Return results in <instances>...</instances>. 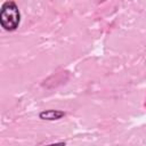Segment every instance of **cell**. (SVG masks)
Wrapping results in <instances>:
<instances>
[{
  "mask_svg": "<svg viewBox=\"0 0 146 146\" xmlns=\"http://www.w3.org/2000/svg\"><path fill=\"white\" fill-rule=\"evenodd\" d=\"M21 14L17 5L14 1L3 2L0 11V24L6 31H14L18 27Z\"/></svg>",
  "mask_w": 146,
  "mask_h": 146,
  "instance_id": "cell-1",
  "label": "cell"
},
{
  "mask_svg": "<svg viewBox=\"0 0 146 146\" xmlns=\"http://www.w3.org/2000/svg\"><path fill=\"white\" fill-rule=\"evenodd\" d=\"M66 115V113L64 111L60 110H46L39 113V117L41 120L44 121H55V120H59L62 117H64Z\"/></svg>",
  "mask_w": 146,
  "mask_h": 146,
  "instance_id": "cell-2",
  "label": "cell"
},
{
  "mask_svg": "<svg viewBox=\"0 0 146 146\" xmlns=\"http://www.w3.org/2000/svg\"><path fill=\"white\" fill-rule=\"evenodd\" d=\"M66 144L60 141V143H55V144H50V145H46V146H65Z\"/></svg>",
  "mask_w": 146,
  "mask_h": 146,
  "instance_id": "cell-3",
  "label": "cell"
}]
</instances>
